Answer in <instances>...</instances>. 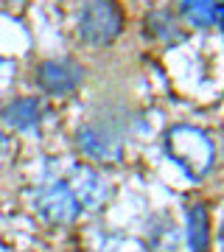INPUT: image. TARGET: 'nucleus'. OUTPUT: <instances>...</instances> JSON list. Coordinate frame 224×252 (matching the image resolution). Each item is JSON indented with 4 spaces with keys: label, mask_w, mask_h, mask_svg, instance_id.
I'll return each mask as SVG.
<instances>
[{
    "label": "nucleus",
    "mask_w": 224,
    "mask_h": 252,
    "mask_svg": "<svg viewBox=\"0 0 224 252\" xmlns=\"http://www.w3.org/2000/svg\"><path fill=\"white\" fill-rule=\"evenodd\" d=\"M124 31V9L118 0H84L79 14V34L87 45L104 48Z\"/></svg>",
    "instance_id": "1"
},
{
    "label": "nucleus",
    "mask_w": 224,
    "mask_h": 252,
    "mask_svg": "<svg viewBox=\"0 0 224 252\" xmlns=\"http://www.w3.org/2000/svg\"><path fill=\"white\" fill-rule=\"evenodd\" d=\"M168 149L174 154V160L196 180L210 171L213 157H216L210 137L202 129H193V126H174L168 135Z\"/></svg>",
    "instance_id": "2"
},
{
    "label": "nucleus",
    "mask_w": 224,
    "mask_h": 252,
    "mask_svg": "<svg viewBox=\"0 0 224 252\" xmlns=\"http://www.w3.org/2000/svg\"><path fill=\"white\" fill-rule=\"evenodd\" d=\"M36 213L51 224H70L81 213V205L67 182H54L39 190L36 196Z\"/></svg>",
    "instance_id": "3"
},
{
    "label": "nucleus",
    "mask_w": 224,
    "mask_h": 252,
    "mask_svg": "<svg viewBox=\"0 0 224 252\" xmlns=\"http://www.w3.org/2000/svg\"><path fill=\"white\" fill-rule=\"evenodd\" d=\"M81 79H84V67L73 59H48L36 67V84L48 95H67L81 84Z\"/></svg>",
    "instance_id": "4"
},
{
    "label": "nucleus",
    "mask_w": 224,
    "mask_h": 252,
    "mask_svg": "<svg viewBox=\"0 0 224 252\" xmlns=\"http://www.w3.org/2000/svg\"><path fill=\"white\" fill-rule=\"evenodd\" d=\"M79 149L87 154L90 160H98V162H109L121 157V149H124V140L118 132L107 129V126H84L79 132Z\"/></svg>",
    "instance_id": "5"
},
{
    "label": "nucleus",
    "mask_w": 224,
    "mask_h": 252,
    "mask_svg": "<svg viewBox=\"0 0 224 252\" xmlns=\"http://www.w3.org/2000/svg\"><path fill=\"white\" fill-rule=\"evenodd\" d=\"M67 185H70V190L76 193V199H79L81 207H98V205H104V199L109 196L107 182L101 180V174L93 171L90 165L73 168Z\"/></svg>",
    "instance_id": "6"
},
{
    "label": "nucleus",
    "mask_w": 224,
    "mask_h": 252,
    "mask_svg": "<svg viewBox=\"0 0 224 252\" xmlns=\"http://www.w3.org/2000/svg\"><path fill=\"white\" fill-rule=\"evenodd\" d=\"M0 121L11 129H34L42 121V101L39 98H14L0 109Z\"/></svg>",
    "instance_id": "7"
},
{
    "label": "nucleus",
    "mask_w": 224,
    "mask_h": 252,
    "mask_svg": "<svg viewBox=\"0 0 224 252\" xmlns=\"http://www.w3.org/2000/svg\"><path fill=\"white\" fill-rule=\"evenodd\" d=\"M188 238L193 252H207V213L202 205H193L188 210Z\"/></svg>",
    "instance_id": "8"
},
{
    "label": "nucleus",
    "mask_w": 224,
    "mask_h": 252,
    "mask_svg": "<svg viewBox=\"0 0 224 252\" xmlns=\"http://www.w3.org/2000/svg\"><path fill=\"white\" fill-rule=\"evenodd\" d=\"M3 146H6V135H3V129H0V152H3Z\"/></svg>",
    "instance_id": "9"
},
{
    "label": "nucleus",
    "mask_w": 224,
    "mask_h": 252,
    "mask_svg": "<svg viewBox=\"0 0 224 252\" xmlns=\"http://www.w3.org/2000/svg\"><path fill=\"white\" fill-rule=\"evenodd\" d=\"M222 244H224V216H222Z\"/></svg>",
    "instance_id": "10"
}]
</instances>
